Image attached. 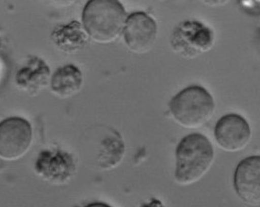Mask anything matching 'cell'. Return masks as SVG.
I'll list each match as a JSON object with an SVG mask.
<instances>
[{
  "label": "cell",
  "instance_id": "cell-1",
  "mask_svg": "<svg viewBox=\"0 0 260 207\" xmlns=\"http://www.w3.org/2000/svg\"><path fill=\"white\" fill-rule=\"evenodd\" d=\"M214 149L208 137L191 133L182 138L176 149L175 181L189 186L201 181L214 163Z\"/></svg>",
  "mask_w": 260,
  "mask_h": 207
},
{
  "label": "cell",
  "instance_id": "cell-2",
  "mask_svg": "<svg viewBox=\"0 0 260 207\" xmlns=\"http://www.w3.org/2000/svg\"><path fill=\"white\" fill-rule=\"evenodd\" d=\"M126 18V11L120 2L93 0L84 7L82 25L88 38L96 43H111L121 36Z\"/></svg>",
  "mask_w": 260,
  "mask_h": 207
},
{
  "label": "cell",
  "instance_id": "cell-3",
  "mask_svg": "<svg viewBox=\"0 0 260 207\" xmlns=\"http://www.w3.org/2000/svg\"><path fill=\"white\" fill-rule=\"evenodd\" d=\"M174 120L184 129H196L208 124L215 112V101L203 86H187L169 103Z\"/></svg>",
  "mask_w": 260,
  "mask_h": 207
},
{
  "label": "cell",
  "instance_id": "cell-4",
  "mask_svg": "<svg viewBox=\"0 0 260 207\" xmlns=\"http://www.w3.org/2000/svg\"><path fill=\"white\" fill-rule=\"evenodd\" d=\"M214 41L209 27L197 20H185L174 29L170 45L176 54L191 60L211 50Z\"/></svg>",
  "mask_w": 260,
  "mask_h": 207
},
{
  "label": "cell",
  "instance_id": "cell-5",
  "mask_svg": "<svg viewBox=\"0 0 260 207\" xmlns=\"http://www.w3.org/2000/svg\"><path fill=\"white\" fill-rule=\"evenodd\" d=\"M33 140V129L21 117H10L0 123V158L15 161L26 155Z\"/></svg>",
  "mask_w": 260,
  "mask_h": 207
},
{
  "label": "cell",
  "instance_id": "cell-6",
  "mask_svg": "<svg viewBox=\"0 0 260 207\" xmlns=\"http://www.w3.org/2000/svg\"><path fill=\"white\" fill-rule=\"evenodd\" d=\"M35 170L44 181L53 185H64L74 178L77 163L73 155L67 151L47 149L40 153Z\"/></svg>",
  "mask_w": 260,
  "mask_h": 207
},
{
  "label": "cell",
  "instance_id": "cell-7",
  "mask_svg": "<svg viewBox=\"0 0 260 207\" xmlns=\"http://www.w3.org/2000/svg\"><path fill=\"white\" fill-rule=\"evenodd\" d=\"M122 34L131 52L138 55L148 53L157 38L156 20L145 12H135L127 16Z\"/></svg>",
  "mask_w": 260,
  "mask_h": 207
},
{
  "label": "cell",
  "instance_id": "cell-8",
  "mask_svg": "<svg viewBox=\"0 0 260 207\" xmlns=\"http://www.w3.org/2000/svg\"><path fill=\"white\" fill-rule=\"evenodd\" d=\"M214 136L222 150L232 154L238 153L245 150L251 141V127L241 115L225 114L217 122Z\"/></svg>",
  "mask_w": 260,
  "mask_h": 207
},
{
  "label": "cell",
  "instance_id": "cell-9",
  "mask_svg": "<svg viewBox=\"0 0 260 207\" xmlns=\"http://www.w3.org/2000/svg\"><path fill=\"white\" fill-rule=\"evenodd\" d=\"M234 190L243 202L252 207L260 204V157L253 155L243 159L235 169Z\"/></svg>",
  "mask_w": 260,
  "mask_h": 207
},
{
  "label": "cell",
  "instance_id": "cell-10",
  "mask_svg": "<svg viewBox=\"0 0 260 207\" xmlns=\"http://www.w3.org/2000/svg\"><path fill=\"white\" fill-rule=\"evenodd\" d=\"M51 71L48 64L37 56L28 57L16 75V84L27 94H39L50 83Z\"/></svg>",
  "mask_w": 260,
  "mask_h": 207
},
{
  "label": "cell",
  "instance_id": "cell-11",
  "mask_svg": "<svg viewBox=\"0 0 260 207\" xmlns=\"http://www.w3.org/2000/svg\"><path fill=\"white\" fill-rule=\"evenodd\" d=\"M53 43L67 54H75L84 49L89 38L83 25L76 20L55 27L51 34Z\"/></svg>",
  "mask_w": 260,
  "mask_h": 207
},
{
  "label": "cell",
  "instance_id": "cell-12",
  "mask_svg": "<svg viewBox=\"0 0 260 207\" xmlns=\"http://www.w3.org/2000/svg\"><path fill=\"white\" fill-rule=\"evenodd\" d=\"M84 83L81 70L73 65L68 64L57 69L50 79V87L53 93L67 99L77 94Z\"/></svg>",
  "mask_w": 260,
  "mask_h": 207
},
{
  "label": "cell",
  "instance_id": "cell-13",
  "mask_svg": "<svg viewBox=\"0 0 260 207\" xmlns=\"http://www.w3.org/2000/svg\"><path fill=\"white\" fill-rule=\"evenodd\" d=\"M125 155V144L121 135L112 129L101 141L96 164L102 170H113L121 163Z\"/></svg>",
  "mask_w": 260,
  "mask_h": 207
},
{
  "label": "cell",
  "instance_id": "cell-14",
  "mask_svg": "<svg viewBox=\"0 0 260 207\" xmlns=\"http://www.w3.org/2000/svg\"><path fill=\"white\" fill-rule=\"evenodd\" d=\"M139 207H165V205L162 204V202L159 199L152 198V199H150L149 201L143 203L141 206Z\"/></svg>",
  "mask_w": 260,
  "mask_h": 207
},
{
  "label": "cell",
  "instance_id": "cell-15",
  "mask_svg": "<svg viewBox=\"0 0 260 207\" xmlns=\"http://www.w3.org/2000/svg\"><path fill=\"white\" fill-rule=\"evenodd\" d=\"M84 207H111L106 203H102V202H93V203H90V204H87L86 206Z\"/></svg>",
  "mask_w": 260,
  "mask_h": 207
}]
</instances>
